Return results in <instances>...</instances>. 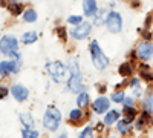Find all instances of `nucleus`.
<instances>
[{
    "label": "nucleus",
    "mask_w": 153,
    "mask_h": 138,
    "mask_svg": "<svg viewBox=\"0 0 153 138\" xmlns=\"http://www.w3.org/2000/svg\"><path fill=\"white\" fill-rule=\"evenodd\" d=\"M0 52L3 55H8L11 58L20 57L19 52V40L14 35H3L0 39Z\"/></svg>",
    "instance_id": "obj_1"
},
{
    "label": "nucleus",
    "mask_w": 153,
    "mask_h": 138,
    "mask_svg": "<svg viewBox=\"0 0 153 138\" xmlns=\"http://www.w3.org/2000/svg\"><path fill=\"white\" fill-rule=\"evenodd\" d=\"M89 51H91V58H92V63L97 69H106L109 66V58L104 55V52L101 51V48L98 45L97 40H92L91 45H89Z\"/></svg>",
    "instance_id": "obj_2"
},
{
    "label": "nucleus",
    "mask_w": 153,
    "mask_h": 138,
    "mask_svg": "<svg viewBox=\"0 0 153 138\" xmlns=\"http://www.w3.org/2000/svg\"><path fill=\"white\" fill-rule=\"evenodd\" d=\"M60 123H61V114L57 107H48L45 115H43V126L51 131V132H55L60 128Z\"/></svg>",
    "instance_id": "obj_3"
},
{
    "label": "nucleus",
    "mask_w": 153,
    "mask_h": 138,
    "mask_svg": "<svg viewBox=\"0 0 153 138\" xmlns=\"http://www.w3.org/2000/svg\"><path fill=\"white\" fill-rule=\"evenodd\" d=\"M46 69L51 75V78H52L55 83H61L66 80V72H68V68L65 63H61V61H49L46 65Z\"/></svg>",
    "instance_id": "obj_4"
},
{
    "label": "nucleus",
    "mask_w": 153,
    "mask_h": 138,
    "mask_svg": "<svg viewBox=\"0 0 153 138\" xmlns=\"http://www.w3.org/2000/svg\"><path fill=\"white\" fill-rule=\"evenodd\" d=\"M104 25L109 32L112 34H118L121 32L123 29V19H121V14L117 11H110L109 14L106 16V20H104Z\"/></svg>",
    "instance_id": "obj_5"
},
{
    "label": "nucleus",
    "mask_w": 153,
    "mask_h": 138,
    "mask_svg": "<svg viewBox=\"0 0 153 138\" xmlns=\"http://www.w3.org/2000/svg\"><path fill=\"white\" fill-rule=\"evenodd\" d=\"M20 65H22L20 57H14L11 60H2L0 61V75L8 77L11 74H17L20 71Z\"/></svg>",
    "instance_id": "obj_6"
},
{
    "label": "nucleus",
    "mask_w": 153,
    "mask_h": 138,
    "mask_svg": "<svg viewBox=\"0 0 153 138\" xmlns=\"http://www.w3.org/2000/svg\"><path fill=\"white\" fill-rule=\"evenodd\" d=\"M91 31H92V23L81 22L80 25H75V28L71 29V35L75 40H84L86 37H89Z\"/></svg>",
    "instance_id": "obj_7"
},
{
    "label": "nucleus",
    "mask_w": 153,
    "mask_h": 138,
    "mask_svg": "<svg viewBox=\"0 0 153 138\" xmlns=\"http://www.w3.org/2000/svg\"><path fill=\"white\" fill-rule=\"evenodd\" d=\"M136 55L141 60H150L153 57V42H141L136 46Z\"/></svg>",
    "instance_id": "obj_8"
},
{
    "label": "nucleus",
    "mask_w": 153,
    "mask_h": 138,
    "mask_svg": "<svg viewBox=\"0 0 153 138\" xmlns=\"http://www.w3.org/2000/svg\"><path fill=\"white\" fill-rule=\"evenodd\" d=\"M68 89L71 92H75V94H80L83 89H84V84H83V75L78 74V75H71L68 78Z\"/></svg>",
    "instance_id": "obj_9"
},
{
    "label": "nucleus",
    "mask_w": 153,
    "mask_h": 138,
    "mask_svg": "<svg viewBox=\"0 0 153 138\" xmlns=\"http://www.w3.org/2000/svg\"><path fill=\"white\" fill-rule=\"evenodd\" d=\"M11 94H12V97H14L17 101H26L28 100V97H29V91H28V87H25L23 84H19V83H16V84H12V87H11Z\"/></svg>",
    "instance_id": "obj_10"
},
{
    "label": "nucleus",
    "mask_w": 153,
    "mask_h": 138,
    "mask_svg": "<svg viewBox=\"0 0 153 138\" xmlns=\"http://www.w3.org/2000/svg\"><path fill=\"white\" fill-rule=\"evenodd\" d=\"M109 106H110V100L101 95L92 103V110L95 114H104V112L109 110Z\"/></svg>",
    "instance_id": "obj_11"
},
{
    "label": "nucleus",
    "mask_w": 153,
    "mask_h": 138,
    "mask_svg": "<svg viewBox=\"0 0 153 138\" xmlns=\"http://www.w3.org/2000/svg\"><path fill=\"white\" fill-rule=\"evenodd\" d=\"M149 126H152V114H150V112H147V110H144L143 114H141V117L136 120L135 129L136 131H144Z\"/></svg>",
    "instance_id": "obj_12"
},
{
    "label": "nucleus",
    "mask_w": 153,
    "mask_h": 138,
    "mask_svg": "<svg viewBox=\"0 0 153 138\" xmlns=\"http://www.w3.org/2000/svg\"><path fill=\"white\" fill-rule=\"evenodd\" d=\"M83 11H84V16L86 17H92L97 14L98 11V5H97V0H83Z\"/></svg>",
    "instance_id": "obj_13"
},
{
    "label": "nucleus",
    "mask_w": 153,
    "mask_h": 138,
    "mask_svg": "<svg viewBox=\"0 0 153 138\" xmlns=\"http://www.w3.org/2000/svg\"><path fill=\"white\" fill-rule=\"evenodd\" d=\"M121 115V112H118L117 109H113V110H109L107 114L104 115V120H103V124H106V126H110V124L113 123H117L118 118Z\"/></svg>",
    "instance_id": "obj_14"
},
{
    "label": "nucleus",
    "mask_w": 153,
    "mask_h": 138,
    "mask_svg": "<svg viewBox=\"0 0 153 138\" xmlns=\"http://www.w3.org/2000/svg\"><path fill=\"white\" fill-rule=\"evenodd\" d=\"M130 129H132V126H130V121L129 120H120V121H117V131L120 132V134H123V135H126V134H129L130 132Z\"/></svg>",
    "instance_id": "obj_15"
},
{
    "label": "nucleus",
    "mask_w": 153,
    "mask_h": 138,
    "mask_svg": "<svg viewBox=\"0 0 153 138\" xmlns=\"http://www.w3.org/2000/svg\"><path fill=\"white\" fill-rule=\"evenodd\" d=\"M20 121H22V124L26 129H32L34 128V118H32L31 114H28V112H22L20 114Z\"/></svg>",
    "instance_id": "obj_16"
},
{
    "label": "nucleus",
    "mask_w": 153,
    "mask_h": 138,
    "mask_svg": "<svg viewBox=\"0 0 153 138\" xmlns=\"http://www.w3.org/2000/svg\"><path fill=\"white\" fill-rule=\"evenodd\" d=\"M89 101H91V97H89L87 92L81 91L78 95H76V104H78V107H86V106H89Z\"/></svg>",
    "instance_id": "obj_17"
},
{
    "label": "nucleus",
    "mask_w": 153,
    "mask_h": 138,
    "mask_svg": "<svg viewBox=\"0 0 153 138\" xmlns=\"http://www.w3.org/2000/svg\"><path fill=\"white\" fill-rule=\"evenodd\" d=\"M37 42V32L35 31H28L22 35V43L25 45H32Z\"/></svg>",
    "instance_id": "obj_18"
},
{
    "label": "nucleus",
    "mask_w": 153,
    "mask_h": 138,
    "mask_svg": "<svg viewBox=\"0 0 153 138\" xmlns=\"http://www.w3.org/2000/svg\"><path fill=\"white\" fill-rule=\"evenodd\" d=\"M139 75H141V78H144L147 81H153V72L150 71V68L147 65L139 66Z\"/></svg>",
    "instance_id": "obj_19"
},
{
    "label": "nucleus",
    "mask_w": 153,
    "mask_h": 138,
    "mask_svg": "<svg viewBox=\"0 0 153 138\" xmlns=\"http://www.w3.org/2000/svg\"><path fill=\"white\" fill-rule=\"evenodd\" d=\"M8 9L12 16H20L22 11H23V5L20 2H9L8 3Z\"/></svg>",
    "instance_id": "obj_20"
},
{
    "label": "nucleus",
    "mask_w": 153,
    "mask_h": 138,
    "mask_svg": "<svg viewBox=\"0 0 153 138\" xmlns=\"http://www.w3.org/2000/svg\"><path fill=\"white\" fill-rule=\"evenodd\" d=\"M136 109L133 107V106H124V109H123V115H124V118L126 120H129V121H132V120H135L136 118Z\"/></svg>",
    "instance_id": "obj_21"
},
{
    "label": "nucleus",
    "mask_w": 153,
    "mask_h": 138,
    "mask_svg": "<svg viewBox=\"0 0 153 138\" xmlns=\"http://www.w3.org/2000/svg\"><path fill=\"white\" fill-rule=\"evenodd\" d=\"M23 20L26 23H34L37 20V11L32 8H28L26 11L23 12Z\"/></svg>",
    "instance_id": "obj_22"
},
{
    "label": "nucleus",
    "mask_w": 153,
    "mask_h": 138,
    "mask_svg": "<svg viewBox=\"0 0 153 138\" xmlns=\"http://www.w3.org/2000/svg\"><path fill=\"white\" fill-rule=\"evenodd\" d=\"M118 72H120L121 77H130V75L133 74V66H132V63H123V65L120 66Z\"/></svg>",
    "instance_id": "obj_23"
},
{
    "label": "nucleus",
    "mask_w": 153,
    "mask_h": 138,
    "mask_svg": "<svg viewBox=\"0 0 153 138\" xmlns=\"http://www.w3.org/2000/svg\"><path fill=\"white\" fill-rule=\"evenodd\" d=\"M130 87L133 89V94H135V97H141V92H143V89H141V80L139 78H132L130 80Z\"/></svg>",
    "instance_id": "obj_24"
},
{
    "label": "nucleus",
    "mask_w": 153,
    "mask_h": 138,
    "mask_svg": "<svg viewBox=\"0 0 153 138\" xmlns=\"http://www.w3.org/2000/svg\"><path fill=\"white\" fill-rule=\"evenodd\" d=\"M81 118H83V110H81V107H78V109H72V110H71V114H69V120H71L72 123L80 121Z\"/></svg>",
    "instance_id": "obj_25"
},
{
    "label": "nucleus",
    "mask_w": 153,
    "mask_h": 138,
    "mask_svg": "<svg viewBox=\"0 0 153 138\" xmlns=\"http://www.w3.org/2000/svg\"><path fill=\"white\" fill-rule=\"evenodd\" d=\"M144 110L153 114V94L146 97V100H144Z\"/></svg>",
    "instance_id": "obj_26"
},
{
    "label": "nucleus",
    "mask_w": 153,
    "mask_h": 138,
    "mask_svg": "<svg viewBox=\"0 0 153 138\" xmlns=\"http://www.w3.org/2000/svg\"><path fill=\"white\" fill-rule=\"evenodd\" d=\"M124 97H126V94H124V91H115L113 94H112V101L113 103H123V100H124Z\"/></svg>",
    "instance_id": "obj_27"
},
{
    "label": "nucleus",
    "mask_w": 153,
    "mask_h": 138,
    "mask_svg": "<svg viewBox=\"0 0 153 138\" xmlns=\"http://www.w3.org/2000/svg\"><path fill=\"white\" fill-rule=\"evenodd\" d=\"M94 23L95 25H101V23H104V9H98L97 11V14L94 16Z\"/></svg>",
    "instance_id": "obj_28"
},
{
    "label": "nucleus",
    "mask_w": 153,
    "mask_h": 138,
    "mask_svg": "<svg viewBox=\"0 0 153 138\" xmlns=\"http://www.w3.org/2000/svg\"><path fill=\"white\" fill-rule=\"evenodd\" d=\"M22 135H23L25 138H37V137H38V132H37V131H32V129H26V128H25V129L22 131Z\"/></svg>",
    "instance_id": "obj_29"
},
{
    "label": "nucleus",
    "mask_w": 153,
    "mask_h": 138,
    "mask_svg": "<svg viewBox=\"0 0 153 138\" xmlns=\"http://www.w3.org/2000/svg\"><path fill=\"white\" fill-rule=\"evenodd\" d=\"M81 22H83V17L81 16H71L68 19V23L69 25H74V26H75V25H80Z\"/></svg>",
    "instance_id": "obj_30"
},
{
    "label": "nucleus",
    "mask_w": 153,
    "mask_h": 138,
    "mask_svg": "<svg viewBox=\"0 0 153 138\" xmlns=\"http://www.w3.org/2000/svg\"><path fill=\"white\" fill-rule=\"evenodd\" d=\"M92 134H94V128H92V126H87V128L83 129V132L80 134V137H81V138H86V137H91Z\"/></svg>",
    "instance_id": "obj_31"
},
{
    "label": "nucleus",
    "mask_w": 153,
    "mask_h": 138,
    "mask_svg": "<svg viewBox=\"0 0 153 138\" xmlns=\"http://www.w3.org/2000/svg\"><path fill=\"white\" fill-rule=\"evenodd\" d=\"M9 94V89L6 86H3V84H0V100H3V98H6V95Z\"/></svg>",
    "instance_id": "obj_32"
},
{
    "label": "nucleus",
    "mask_w": 153,
    "mask_h": 138,
    "mask_svg": "<svg viewBox=\"0 0 153 138\" xmlns=\"http://www.w3.org/2000/svg\"><path fill=\"white\" fill-rule=\"evenodd\" d=\"M133 97H124V100H123V104L124 106H133Z\"/></svg>",
    "instance_id": "obj_33"
},
{
    "label": "nucleus",
    "mask_w": 153,
    "mask_h": 138,
    "mask_svg": "<svg viewBox=\"0 0 153 138\" xmlns=\"http://www.w3.org/2000/svg\"><path fill=\"white\" fill-rule=\"evenodd\" d=\"M57 34H58V37L61 40H66V31H65V28H57Z\"/></svg>",
    "instance_id": "obj_34"
},
{
    "label": "nucleus",
    "mask_w": 153,
    "mask_h": 138,
    "mask_svg": "<svg viewBox=\"0 0 153 138\" xmlns=\"http://www.w3.org/2000/svg\"><path fill=\"white\" fill-rule=\"evenodd\" d=\"M9 2H19V0H9Z\"/></svg>",
    "instance_id": "obj_35"
}]
</instances>
